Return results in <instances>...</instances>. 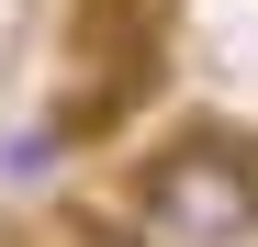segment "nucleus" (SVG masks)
Instances as JSON below:
<instances>
[{
	"mask_svg": "<svg viewBox=\"0 0 258 247\" xmlns=\"http://www.w3.org/2000/svg\"><path fill=\"white\" fill-rule=\"evenodd\" d=\"M79 247H146V236H135V225H123V236H79Z\"/></svg>",
	"mask_w": 258,
	"mask_h": 247,
	"instance_id": "2",
	"label": "nucleus"
},
{
	"mask_svg": "<svg viewBox=\"0 0 258 247\" xmlns=\"http://www.w3.org/2000/svg\"><path fill=\"white\" fill-rule=\"evenodd\" d=\"M135 236L146 247H247L258 236V146L225 124L168 135L135 169Z\"/></svg>",
	"mask_w": 258,
	"mask_h": 247,
	"instance_id": "1",
	"label": "nucleus"
}]
</instances>
